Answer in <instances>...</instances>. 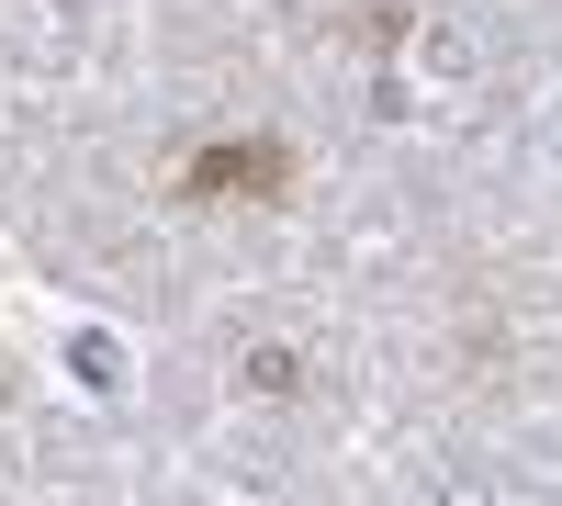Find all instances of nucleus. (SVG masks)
<instances>
[{"mask_svg":"<svg viewBox=\"0 0 562 506\" xmlns=\"http://www.w3.org/2000/svg\"><path fill=\"white\" fill-rule=\"evenodd\" d=\"M281 180H293L281 147H203V158H192V192H203V203H270Z\"/></svg>","mask_w":562,"mask_h":506,"instance_id":"f257e3e1","label":"nucleus"}]
</instances>
